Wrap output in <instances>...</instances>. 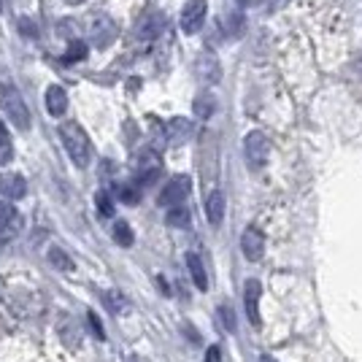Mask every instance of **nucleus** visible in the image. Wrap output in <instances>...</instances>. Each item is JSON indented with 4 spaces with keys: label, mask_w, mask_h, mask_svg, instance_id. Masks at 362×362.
<instances>
[{
    "label": "nucleus",
    "mask_w": 362,
    "mask_h": 362,
    "mask_svg": "<svg viewBox=\"0 0 362 362\" xmlns=\"http://www.w3.org/2000/svg\"><path fill=\"white\" fill-rule=\"evenodd\" d=\"M189 187H192V184H189V176H173V179L163 187V192H160V206H165V209L181 206V203L187 200V195H189Z\"/></svg>",
    "instance_id": "nucleus-6"
},
{
    "label": "nucleus",
    "mask_w": 362,
    "mask_h": 362,
    "mask_svg": "<svg viewBox=\"0 0 362 362\" xmlns=\"http://www.w3.org/2000/svg\"><path fill=\"white\" fill-rule=\"evenodd\" d=\"M87 317H90V325H92V330H95V335H98V338L103 341V338H106V332H103V325H100V319H98V314H95V311H90Z\"/></svg>",
    "instance_id": "nucleus-26"
},
{
    "label": "nucleus",
    "mask_w": 362,
    "mask_h": 362,
    "mask_svg": "<svg viewBox=\"0 0 362 362\" xmlns=\"http://www.w3.org/2000/svg\"><path fill=\"white\" fill-rule=\"evenodd\" d=\"M19 225H22V216L14 209V203L8 200H0V238H11L19 233Z\"/></svg>",
    "instance_id": "nucleus-8"
},
{
    "label": "nucleus",
    "mask_w": 362,
    "mask_h": 362,
    "mask_svg": "<svg viewBox=\"0 0 362 362\" xmlns=\"http://www.w3.org/2000/svg\"><path fill=\"white\" fill-rule=\"evenodd\" d=\"M197 76L206 81V84H216L219 81V60L214 57L211 52H203L197 57Z\"/></svg>",
    "instance_id": "nucleus-13"
},
{
    "label": "nucleus",
    "mask_w": 362,
    "mask_h": 362,
    "mask_svg": "<svg viewBox=\"0 0 362 362\" xmlns=\"http://www.w3.org/2000/svg\"><path fill=\"white\" fill-rule=\"evenodd\" d=\"M117 35H119V25H117L108 14H95L90 19V38L98 49L111 46L114 41H117Z\"/></svg>",
    "instance_id": "nucleus-4"
},
{
    "label": "nucleus",
    "mask_w": 362,
    "mask_h": 362,
    "mask_svg": "<svg viewBox=\"0 0 362 362\" xmlns=\"http://www.w3.org/2000/svg\"><path fill=\"white\" fill-rule=\"evenodd\" d=\"M11 157H14V151H11V144H3V146H0V165H6Z\"/></svg>",
    "instance_id": "nucleus-28"
},
{
    "label": "nucleus",
    "mask_w": 362,
    "mask_h": 362,
    "mask_svg": "<svg viewBox=\"0 0 362 362\" xmlns=\"http://www.w3.org/2000/svg\"><path fill=\"white\" fill-rule=\"evenodd\" d=\"M119 197L124 200V203H138V197H141V192H138V187H122L119 189Z\"/></svg>",
    "instance_id": "nucleus-25"
},
{
    "label": "nucleus",
    "mask_w": 362,
    "mask_h": 362,
    "mask_svg": "<svg viewBox=\"0 0 362 362\" xmlns=\"http://www.w3.org/2000/svg\"><path fill=\"white\" fill-rule=\"evenodd\" d=\"M0 106L16 130H30V108L25 106V98L14 84H0Z\"/></svg>",
    "instance_id": "nucleus-2"
},
{
    "label": "nucleus",
    "mask_w": 362,
    "mask_h": 362,
    "mask_svg": "<svg viewBox=\"0 0 362 362\" xmlns=\"http://www.w3.org/2000/svg\"><path fill=\"white\" fill-rule=\"evenodd\" d=\"M241 3H249V0H241Z\"/></svg>",
    "instance_id": "nucleus-33"
},
{
    "label": "nucleus",
    "mask_w": 362,
    "mask_h": 362,
    "mask_svg": "<svg viewBox=\"0 0 362 362\" xmlns=\"http://www.w3.org/2000/svg\"><path fill=\"white\" fill-rule=\"evenodd\" d=\"M0 195L6 200H22L28 195V181L19 173H0Z\"/></svg>",
    "instance_id": "nucleus-9"
},
{
    "label": "nucleus",
    "mask_w": 362,
    "mask_h": 362,
    "mask_svg": "<svg viewBox=\"0 0 362 362\" xmlns=\"http://www.w3.org/2000/svg\"><path fill=\"white\" fill-rule=\"evenodd\" d=\"M214 106H216V103H214L211 95H203V98H197L195 100V114L197 117H203V119H209V117L214 114Z\"/></svg>",
    "instance_id": "nucleus-20"
},
{
    "label": "nucleus",
    "mask_w": 362,
    "mask_h": 362,
    "mask_svg": "<svg viewBox=\"0 0 362 362\" xmlns=\"http://www.w3.org/2000/svg\"><path fill=\"white\" fill-rule=\"evenodd\" d=\"M106 300H108V305H111V311H114V314H124V311H127V300H124V295L117 292V289H111V292H108Z\"/></svg>",
    "instance_id": "nucleus-21"
},
{
    "label": "nucleus",
    "mask_w": 362,
    "mask_h": 362,
    "mask_svg": "<svg viewBox=\"0 0 362 362\" xmlns=\"http://www.w3.org/2000/svg\"><path fill=\"white\" fill-rule=\"evenodd\" d=\"M114 241L119 243V246H124V249H130L133 246V241H136V235H133V230H130V225L127 222H117L114 225Z\"/></svg>",
    "instance_id": "nucleus-19"
},
{
    "label": "nucleus",
    "mask_w": 362,
    "mask_h": 362,
    "mask_svg": "<svg viewBox=\"0 0 362 362\" xmlns=\"http://www.w3.org/2000/svg\"><path fill=\"white\" fill-rule=\"evenodd\" d=\"M95 200H98V209H100V214H103V216H111V211H114L111 197H108L106 192H98V197H95Z\"/></svg>",
    "instance_id": "nucleus-24"
},
{
    "label": "nucleus",
    "mask_w": 362,
    "mask_h": 362,
    "mask_svg": "<svg viewBox=\"0 0 362 362\" xmlns=\"http://www.w3.org/2000/svg\"><path fill=\"white\" fill-rule=\"evenodd\" d=\"M60 138H62V146L68 151V157L74 160L78 168H87L92 160V144L87 133L76 124V122H65L60 127Z\"/></svg>",
    "instance_id": "nucleus-1"
},
{
    "label": "nucleus",
    "mask_w": 362,
    "mask_h": 362,
    "mask_svg": "<svg viewBox=\"0 0 362 362\" xmlns=\"http://www.w3.org/2000/svg\"><path fill=\"white\" fill-rule=\"evenodd\" d=\"M127 362H133V360H130V357H127Z\"/></svg>",
    "instance_id": "nucleus-34"
},
{
    "label": "nucleus",
    "mask_w": 362,
    "mask_h": 362,
    "mask_svg": "<svg viewBox=\"0 0 362 362\" xmlns=\"http://www.w3.org/2000/svg\"><path fill=\"white\" fill-rule=\"evenodd\" d=\"M187 268H189V276H192L195 287L206 292V289H209V276H206V268H203V259H200L195 252L187 255Z\"/></svg>",
    "instance_id": "nucleus-16"
},
{
    "label": "nucleus",
    "mask_w": 362,
    "mask_h": 362,
    "mask_svg": "<svg viewBox=\"0 0 362 362\" xmlns=\"http://www.w3.org/2000/svg\"><path fill=\"white\" fill-rule=\"evenodd\" d=\"M62 3H68V6H81L84 0H62Z\"/></svg>",
    "instance_id": "nucleus-31"
},
{
    "label": "nucleus",
    "mask_w": 362,
    "mask_h": 362,
    "mask_svg": "<svg viewBox=\"0 0 362 362\" xmlns=\"http://www.w3.org/2000/svg\"><path fill=\"white\" fill-rule=\"evenodd\" d=\"M206 14H209V3L206 0H187V6L181 8V19H179L181 30L187 33V35H195L203 28Z\"/></svg>",
    "instance_id": "nucleus-5"
},
{
    "label": "nucleus",
    "mask_w": 362,
    "mask_h": 362,
    "mask_svg": "<svg viewBox=\"0 0 362 362\" xmlns=\"http://www.w3.org/2000/svg\"><path fill=\"white\" fill-rule=\"evenodd\" d=\"M3 144H8V133H6V124H3V119H0V146Z\"/></svg>",
    "instance_id": "nucleus-30"
},
{
    "label": "nucleus",
    "mask_w": 362,
    "mask_h": 362,
    "mask_svg": "<svg viewBox=\"0 0 362 362\" xmlns=\"http://www.w3.org/2000/svg\"><path fill=\"white\" fill-rule=\"evenodd\" d=\"M165 136L170 138V144H181V141H187V138L192 136V122L181 119V117L170 119L168 122V127H165Z\"/></svg>",
    "instance_id": "nucleus-15"
},
{
    "label": "nucleus",
    "mask_w": 362,
    "mask_h": 362,
    "mask_svg": "<svg viewBox=\"0 0 362 362\" xmlns=\"http://www.w3.org/2000/svg\"><path fill=\"white\" fill-rule=\"evenodd\" d=\"M46 111L52 117H62L68 111V95H65V90H62L60 84H52L46 90Z\"/></svg>",
    "instance_id": "nucleus-12"
},
{
    "label": "nucleus",
    "mask_w": 362,
    "mask_h": 362,
    "mask_svg": "<svg viewBox=\"0 0 362 362\" xmlns=\"http://www.w3.org/2000/svg\"><path fill=\"white\" fill-rule=\"evenodd\" d=\"M259 362H276V360H273L271 354H262V357H259Z\"/></svg>",
    "instance_id": "nucleus-32"
},
{
    "label": "nucleus",
    "mask_w": 362,
    "mask_h": 362,
    "mask_svg": "<svg viewBox=\"0 0 362 362\" xmlns=\"http://www.w3.org/2000/svg\"><path fill=\"white\" fill-rule=\"evenodd\" d=\"M165 222L170 227H187L189 225V209H187V206H170Z\"/></svg>",
    "instance_id": "nucleus-18"
},
{
    "label": "nucleus",
    "mask_w": 362,
    "mask_h": 362,
    "mask_svg": "<svg viewBox=\"0 0 362 362\" xmlns=\"http://www.w3.org/2000/svg\"><path fill=\"white\" fill-rule=\"evenodd\" d=\"M19 30L25 33V35H38L35 25H33V19H19Z\"/></svg>",
    "instance_id": "nucleus-27"
},
{
    "label": "nucleus",
    "mask_w": 362,
    "mask_h": 362,
    "mask_svg": "<svg viewBox=\"0 0 362 362\" xmlns=\"http://www.w3.org/2000/svg\"><path fill=\"white\" fill-rule=\"evenodd\" d=\"M259 295H262V287L257 279H249L246 287H243V305H246V317L252 325H259Z\"/></svg>",
    "instance_id": "nucleus-10"
},
{
    "label": "nucleus",
    "mask_w": 362,
    "mask_h": 362,
    "mask_svg": "<svg viewBox=\"0 0 362 362\" xmlns=\"http://www.w3.org/2000/svg\"><path fill=\"white\" fill-rule=\"evenodd\" d=\"M243 154H246V163L249 168H265L268 163V157H271V144H268V138L265 133H259V130H252L246 141H243Z\"/></svg>",
    "instance_id": "nucleus-3"
},
{
    "label": "nucleus",
    "mask_w": 362,
    "mask_h": 362,
    "mask_svg": "<svg viewBox=\"0 0 362 362\" xmlns=\"http://www.w3.org/2000/svg\"><path fill=\"white\" fill-rule=\"evenodd\" d=\"M84 57H87V46L78 44V41H74V44L68 46V52H65V57H62V60L76 62V60H84Z\"/></svg>",
    "instance_id": "nucleus-22"
},
{
    "label": "nucleus",
    "mask_w": 362,
    "mask_h": 362,
    "mask_svg": "<svg viewBox=\"0 0 362 362\" xmlns=\"http://www.w3.org/2000/svg\"><path fill=\"white\" fill-rule=\"evenodd\" d=\"M241 252H243V257L252 259V262L262 259V255H265V235H262L259 227H246V230H243Z\"/></svg>",
    "instance_id": "nucleus-7"
},
{
    "label": "nucleus",
    "mask_w": 362,
    "mask_h": 362,
    "mask_svg": "<svg viewBox=\"0 0 362 362\" xmlns=\"http://www.w3.org/2000/svg\"><path fill=\"white\" fill-rule=\"evenodd\" d=\"M219 319H222V325H225L227 332H235V314H233L230 305H219Z\"/></svg>",
    "instance_id": "nucleus-23"
},
{
    "label": "nucleus",
    "mask_w": 362,
    "mask_h": 362,
    "mask_svg": "<svg viewBox=\"0 0 362 362\" xmlns=\"http://www.w3.org/2000/svg\"><path fill=\"white\" fill-rule=\"evenodd\" d=\"M206 216H209V222L214 227L222 225V219H225V195L219 189L206 197Z\"/></svg>",
    "instance_id": "nucleus-14"
},
{
    "label": "nucleus",
    "mask_w": 362,
    "mask_h": 362,
    "mask_svg": "<svg viewBox=\"0 0 362 362\" xmlns=\"http://www.w3.org/2000/svg\"><path fill=\"white\" fill-rule=\"evenodd\" d=\"M163 28H165V16L154 11V14H146L138 22L136 33H138V38H144V41H154V38L163 33Z\"/></svg>",
    "instance_id": "nucleus-11"
},
{
    "label": "nucleus",
    "mask_w": 362,
    "mask_h": 362,
    "mask_svg": "<svg viewBox=\"0 0 362 362\" xmlns=\"http://www.w3.org/2000/svg\"><path fill=\"white\" fill-rule=\"evenodd\" d=\"M49 262H52V268H57V271H74V259L65 255L60 246H52V249H49Z\"/></svg>",
    "instance_id": "nucleus-17"
},
{
    "label": "nucleus",
    "mask_w": 362,
    "mask_h": 362,
    "mask_svg": "<svg viewBox=\"0 0 362 362\" xmlns=\"http://www.w3.org/2000/svg\"><path fill=\"white\" fill-rule=\"evenodd\" d=\"M206 362H222V351H219V346H209Z\"/></svg>",
    "instance_id": "nucleus-29"
}]
</instances>
